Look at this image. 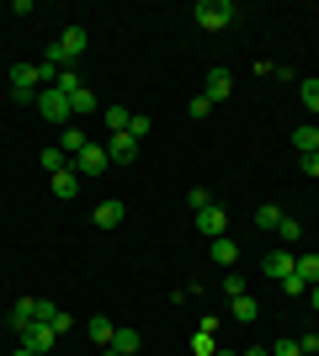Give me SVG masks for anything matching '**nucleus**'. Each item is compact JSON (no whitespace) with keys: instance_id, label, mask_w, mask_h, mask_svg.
I'll return each instance as SVG.
<instances>
[{"instance_id":"nucleus-1","label":"nucleus","mask_w":319,"mask_h":356,"mask_svg":"<svg viewBox=\"0 0 319 356\" xmlns=\"http://www.w3.org/2000/svg\"><path fill=\"white\" fill-rule=\"evenodd\" d=\"M48 86V74H43V64H16L11 70V96L16 102H38V90Z\"/></svg>"},{"instance_id":"nucleus-2","label":"nucleus","mask_w":319,"mask_h":356,"mask_svg":"<svg viewBox=\"0 0 319 356\" xmlns=\"http://www.w3.org/2000/svg\"><path fill=\"white\" fill-rule=\"evenodd\" d=\"M38 112H43L48 122H59V128H69V118H75V106H69V96H64L59 86H43V90H38Z\"/></svg>"},{"instance_id":"nucleus-3","label":"nucleus","mask_w":319,"mask_h":356,"mask_svg":"<svg viewBox=\"0 0 319 356\" xmlns=\"http://www.w3.org/2000/svg\"><path fill=\"white\" fill-rule=\"evenodd\" d=\"M234 16H240V6H229V0H202L197 6V27L202 32H224Z\"/></svg>"},{"instance_id":"nucleus-4","label":"nucleus","mask_w":319,"mask_h":356,"mask_svg":"<svg viewBox=\"0 0 319 356\" xmlns=\"http://www.w3.org/2000/svg\"><path fill=\"white\" fill-rule=\"evenodd\" d=\"M69 165H75L80 181H96V176H106V165H112V160H106V144H85Z\"/></svg>"},{"instance_id":"nucleus-5","label":"nucleus","mask_w":319,"mask_h":356,"mask_svg":"<svg viewBox=\"0 0 319 356\" xmlns=\"http://www.w3.org/2000/svg\"><path fill=\"white\" fill-rule=\"evenodd\" d=\"M229 90H234V74H229L224 64H213L208 80H202V96H208V102H229Z\"/></svg>"},{"instance_id":"nucleus-6","label":"nucleus","mask_w":319,"mask_h":356,"mask_svg":"<svg viewBox=\"0 0 319 356\" xmlns=\"http://www.w3.org/2000/svg\"><path fill=\"white\" fill-rule=\"evenodd\" d=\"M261 271H266L272 282H288L293 271H298V255H293V250H272L266 261H261Z\"/></svg>"},{"instance_id":"nucleus-7","label":"nucleus","mask_w":319,"mask_h":356,"mask_svg":"<svg viewBox=\"0 0 319 356\" xmlns=\"http://www.w3.org/2000/svg\"><path fill=\"white\" fill-rule=\"evenodd\" d=\"M22 346H32L38 356H48L54 346H59V330H54V325H32L27 335H22Z\"/></svg>"},{"instance_id":"nucleus-8","label":"nucleus","mask_w":319,"mask_h":356,"mask_svg":"<svg viewBox=\"0 0 319 356\" xmlns=\"http://www.w3.org/2000/svg\"><path fill=\"white\" fill-rule=\"evenodd\" d=\"M133 154H138V138H133V134H112V144H106V160H112V165H128Z\"/></svg>"},{"instance_id":"nucleus-9","label":"nucleus","mask_w":319,"mask_h":356,"mask_svg":"<svg viewBox=\"0 0 319 356\" xmlns=\"http://www.w3.org/2000/svg\"><path fill=\"white\" fill-rule=\"evenodd\" d=\"M197 229H202L208 239H218V234L229 229V213L218 208V202H213V208H202V213H197Z\"/></svg>"},{"instance_id":"nucleus-10","label":"nucleus","mask_w":319,"mask_h":356,"mask_svg":"<svg viewBox=\"0 0 319 356\" xmlns=\"http://www.w3.org/2000/svg\"><path fill=\"white\" fill-rule=\"evenodd\" d=\"M85 335H91V341L106 351V346H112V335H117V325H112L106 314H91V319H85Z\"/></svg>"},{"instance_id":"nucleus-11","label":"nucleus","mask_w":319,"mask_h":356,"mask_svg":"<svg viewBox=\"0 0 319 356\" xmlns=\"http://www.w3.org/2000/svg\"><path fill=\"white\" fill-rule=\"evenodd\" d=\"M293 149H298V160L319 154V128H314V122H304V128H293Z\"/></svg>"},{"instance_id":"nucleus-12","label":"nucleus","mask_w":319,"mask_h":356,"mask_svg":"<svg viewBox=\"0 0 319 356\" xmlns=\"http://www.w3.org/2000/svg\"><path fill=\"white\" fill-rule=\"evenodd\" d=\"M208 255L218 261V266H234V261H240V245H234L229 234H218V239H208Z\"/></svg>"},{"instance_id":"nucleus-13","label":"nucleus","mask_w":319,"mask_h":356,"mask_svg":"<svg viewBox=\"0 0 319 356\" xmlns=\"http://www.w3.org/2000/svg\"><path fill=\"white\" fill-rule=\"evenodd\" d=\"M85 43H91V38H85V27H69V32L59 38V48H64V59H69V64L85 54Z\"/></svg>"},{"instance_id":"nucleus-14","label":"nucleus","mask_w":319,"mask_h":356,"mask_svg":"<svg viewBox=\"0 0 319 356\" xmlns=\"http://www.w3.org/2000/svg\"><path fill=\"white\" fill-rule=\"evenodd\" d=\"M229 314H234L240 325H250V319H261V303L250 293H240V298H229Z\"/></svg>"},{"instance_id":"nucleus-15","label":"nucleus","mask_w":319,"mask_h":356,"mask_svg":"<svg viewBox=\"0 0 319 356\" xmlns=\"http://www.w3.org/2000/svg\"><path fill=\"white\" fill-rule=\"evenodd\" d=\"M48 186H54V197H64V202H69V197L80 192V176H75V165H69V170H59V176H48Z\"/></svg>"},{"instance_id":"nucleus-16","label":"nucleus","mask_w":319,"mask_h":356,"mask_svg":"<svg viewBox=\"0 0 319 356\" xmlns=\"http://www.w3.org/2000/svg\"><path fill=\"white\" fill-rule=\"evenodd\" d=\"M38 165H43L48 176H59V170H69V154H64V149H59V144H48V149H43V154H38Z\"/></svg>"},{"instance_id":"nucleus-17","label":"nucleus","mask_w":319,"mask_h":356,"mask_svg":"<svg viewBox=\"0 0 319 356\" xmlns=\"http://www.w3.org/2000/svg\"><path fill=\"white\" fill-rule=\"evenodd\" d=\"M138 346H144V335H138V330H128V325H122L117 335H112V351H117V356H133Z\"/></svg>"},{"instance_id":"nucleus-18","label":"nucleus","mask_w":319,"mask_h":356,"mask_svg":"<svg viewBox=\"0 0 319 356\" xmlns=\"http://www.w3.org/2000/svg\"><path fill=\"white\" fill-rule=\"evenodd\" d=\"M122 218H128V208H122V202H96V223H101V229H117Z\"/></svg>"},{"instance_id":"nucleus-19","label":"nucleus","mask_w":319,"mask_h":356,"mask_svg":"<svg viewBox=\"0 0 319 356\" xmlns=\"http://www.w3.org/2000/svg\"><path fill=\"white\" fill-rule=\"evenodd\" d=\"M298 102H304L309 112H314V118H319V74H309V80H298Z\"/></svg>"},{"instance_id":"nucleus-20","label":"nucleus","mask_w":319,"mask_h":356,"mask_svg":"<svg viewBox=\"0 0 319 356\" xmlns=\"http://www.w3.org/2000/svg\"><path fill=\"white\" fill-rule=\"evenodd\" d=\"M69 106H75V118H85V112H96L101 102H96V90H91V86H80L75 96H69Z\"/></svg>"},{"instance_id":"nucleus-21","label":"nucleus","mask_w":319,"mask_h":356,"mask_svg":"<svg viewBox=\"0 0 319 356\" xmlns=\"http://www.w3.org/2000/svg\"><path fill=\"white\" fill-rule=\"evenodd\" d=\"M85 144H91V138L80 134V128H64V134H59V149H64V154H69V160H75V154H80V149H85Z\"/></svg>"},{"instance_id":"nucleus-22","label":"nucleus","mask_w":319,"mask_h":356,"mask_svg":"<svg viewBox=\"0 0 319 356\" xmlns=\"http://www.w3.org/2000/svg\"><path fill=\"white\" fill-rule=\"evenodd\" d=\"M298 282L319 287V255H298Z\"/></svg>"},{"instance_id":"nucleus-23","label":"nucleus","mask_w":319,"mask_h":356,"mask_svg":"<svg viewBox=\"0 0 319 356\" xmlns=\"http://www.w3.org/2000/svg\"><path fill=\"white\" fill-rule=\"evenodd\" d=\"M101 118H106V128H112V134H128V122H133V112H128V106H106Z\"/></svg>"},{"instance_id":"nucleus-24","label":"nucleus","mask_w":319,"mask_h":356,"mask_svg":"<svg viewBox=\"0 0 319 356\" xmlns=\"http://www.w3.org/2000/svg\"><path fill=\"white\" fill-rule=\"evenodd\" d=\"M48 86H59L64 96H75V90L85 86V80H80V74H75V64H69V70H59V74H54V80H48Z\"/></svg>"},{"instance_id":"nucleus-25","label":"nucleus","mask_w":319,"mask_h":356,"mask_svg":"<svg viewBox=\"0 0 319 356\" xmlns=\"http://www.w3.org/2000/svg\"><path fill=\"white\" fill-rule=\"evenodd\" d=\"M277 234L288 239V250H293V245L304 239V223H298V218H288V213H282V223H277Z\"/></svg>"},{"instance_id":"nucleus-26","label":"nucleus","mask_w":319,"mask_h":356,"mask_svg":"<svg viewBox=\"0 0 319 356\" xmlns=\"http://www.w3.org/2000/svg\"><path fill=\"white\" fill-rule=\"evenodd\" d=\"M186 208H192V213L213 208V192H208V186H192V192H186Z\"/></svg>"},{"instance_id":"nucleus-27","label":"nucleus","mask_w":319,"mask_h":356,"mask_svg":"<svg viewBox=\"0 0 319 356\" xmlns=\"http://www.w3.org/2000/svg\"><path fill=\"white\" fill-rule=\"evenodd\" d=\"M256 223L277 234V223H282V208H272V202H266V208H256Z\"/></svg>"},{"instance_id":"nucleus-28","label":"nucleus","mask_w":319,"mask_h":356,"mask_svg":"<svg viewBox=\"0 0 319 356\" xmlns=\"http://www.w3.org/2000/svg\"><path fill=\"white\" fill-rule=\"evenodd\" d=\"M192 351H197V356H213L218 346H213V335H208V330H197V335H192Z\"/></svg>"},{"instance_id":"nucleus-29","label":"nucleus","mask_w":319,"mask_h":356,"mask_svg":"<svg viewBox=\"0 0 319 356\" xmlns=\"http://www.w3.org/2000/svg\"><path fill=\"white\" fill-rule=\"evenodd\" d=\"M208 112H213V102H208V96H197V102H186V118H208Z\"/></svg>"},{"instance_id":"nucleus-30","label":"nucleus","mask_w":319,"mask_h":356,"mask_svg":"<svg viewBox=\"0 0 319 356\" xmlns=\"http://www.w3.org/2000/svg\"><path fill=\"white\" fill-rule=\"evenodd\" d=\"M272 356H304V346H298V341H288V335H282V341L272 346Z\"/></svg>"},{"instance_id":"nucleus-31","label":"nucleus","mask_w":319,"mask_h":356,"mask_svg":"<svg viewBox=\"0 0 319 356\" xmlns=\"http://www.w3.org/2000/svg\"><path fill=\"white\" fill-rule=\"evenodd\" d=\"M128 134H133L138 144H144V138H149V118H138V112H133V122H128Z\"/></svg>"},{"instance_id":"nucleus-32","label":"nucleus","mask_w":319,"mask_h":356,"mask_svg":"<svg viewBox=\"0 0 319 356\" xmlns=\"http://www.w3.org/2000/svg\"><path fill=\"white\" fill-rule=\"evenodd\" d=\"M298 346H304V356H319V335H298Z\"/></svg>"},{"instance_id":"nucleus-33","label":"nucleus","mask_w":319,"mask_h":356,"mask_svg":"<svg viewBox=\"0 0 319 356\" xmlns=\"http://www.w3.org/2000/svg\"><path fill=\"white\" fill-rule=\"evenodd\" d=\"M304 170H309V176H319V154H309V160H304Z\"/></svg>"},{"instance_id":"nucleus-34","label":"nucleus","mask_w":319,"mask_h":356,"mask_svg":"<svg viewBox=\"0 0 319 356\" xmlns=\"http://www.w3.org/2000/svg\"><path fill=\"white\" fill-rule=\"evenodd\" d=\"M11 356H38V351H32V346H16V351Z\"/></svg>"},{"instance_id":"nucleus-35","label":"nucleus","mask_w":319,"mask_h":356,"mask_svg":"<svg viewBox=\"0 0 319 356\" xmlns=\"http://www.w3.org/2000/svg\"><path fill=\"white\" fill-rule=\"evenodd\" d=\"M240 356H272V351H261V346H250V351H240Z\"/></svg>"},{"instance_id":"nucleus-36","label":"nucleus","mask_w":319,"mask_h":356,"mask_svg":"<svg viewBox=\"0 0 319 356\" xmlns=\"http://www.w3.org/2000/svg\"><path fill=\"white\" fill-rule=\"evenodd\" d=\"M309 303H314V309H319V287H309Z\"/></svg>"},{"instance_id":"nucleus-37","label":"nucleus","mask_w":319,"mask_h":356,"mask_svg":"<svg viewBox=\"0 0 319 356\" xmlns=\"http://www.w3.org/2000/svg\"><path fill=\"white\" fill-rule=\"evenodd\" d=\"M213 356H240V351H213Z\"/></svg>"},{"instance_id":"nucleus-38","label":"nucleus","mask_w":319,"mask_h":356,"mask_svg":"<svg viewBox=\"0 0 319 356\" xmlns=\"http://www.w3.org/2000/svg\"><path fill=\"white\" fill-rule=\"evenodd\" d=\"M101 356H117V351H112V346H106V351H101Z\"/></svg>"}]
</instances>
